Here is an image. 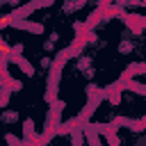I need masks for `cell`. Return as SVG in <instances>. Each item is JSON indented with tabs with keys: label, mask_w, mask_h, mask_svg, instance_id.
<instances>
[{
	"label": "cell",
	"mask_w": 146,
	"mask_h": 146,
	"mask_svg": "<svg viewBox=\"0 0 146 146\" xmlns=\"http://www.w3.org/2000/svg\"><path fill=\"white\" fill-rule=\"evenodd\" d=\"M9 62H14V64H16V66H18V68H21V71L25 73V75H30V78L34 75V66H32V64H30V62H27V59H25L23 55H14V52H11Z\"/></svg>",
	"instance_id": "3957f363"
},
{
	"label": "cell",
	"mask_w": 146,
	"mask_h": 146,
	"mask_svg": "<svg viewBox=\"0 0 146 146\" xmlns=\"http://www.w3.org/2000/svg\"><path fill=\"white\" fill-rule=\"evenodd\" d=\"M2 119H5V121H14V119H16V112H5Z\"/></svg>",
	"instance_id": "9c48e42d"
},
{
	"label": "cell",
	"mask_w": 146,
	"mask_h": 146,
	"mask_svg": "<svg viewBox=\"0 0 146 146\" xmlns=\"http://www.w3.org/2000/svg\"><path fill=\"white\" fill-rule=\"evenodd\" d=\"M7 25H11V27H16V30H27V32H32V34H43V25H41V23H36V21H27V18L11 21L9 14L0 21V27H7Z\"/></svg>",
	"instance_id": "6da1fadb"
},
{
	"label": "cell",
	"mask_w": 146,
	"mask_h": 146,
	"mask_svg": "<svg viewBox=\"0 0 146 146\" xmlns=\"http://www.w3.org/2000/svg\"><path fill=\"white\" fill-rule=\"evenodd\" d=\"M36 137V132H34V121L32 119H25L23 121V141H32Z\"/></svg>",
	"instance_id": "277c9868"
},
{
	"label": "cell",
	"mask_w": 146,
	"mask_h": 146,
	"mask_svg": "<svg viewBox=\"0 0 146 146\" xmlns=\"http://www.w3.org/2000/svg\"><path fill=\"white\" fill-rule=\"evenodd\" d=\"M43 50H52V41H50V39L43 43Z\"/></svg>",
	"instance_id": "7c38bea8"
},
{
	"label": "cell",
	"mask_w": 146,
	"mask_h": 146,
	"mask_svg": "<svg viewBox=\"0 0 146 146\" xmlns=\"http://www.w3.org/2000/svg\"><path fill=\"white\" fill-rule=\"evenodd\" d=\"M105 139H107V144H110V146H119V137H116V135H107Z\"/></svg>",
	"instance_id": "ba28073f"
},
{
	"label": "cell",
	"mask_w": 146,
	"mask_h": 146,
	"mask_svg": "<svg viewBox=\"0 0 146 146\" xmlns=\"http://www.w3.org/2000/svg\"><path fill=\"white\" fill-rule=\"evenodd\" d=\"M80 7H84L82 0H80V2H66V9H68V11H75V9H80Z\"/></svg>",
	"instance_id": "52a82bcc"
},
{
	"label": "cell",
	"mask_w": 146,
	"mask_h": 146,
	"mask_svg": "<svg viewBox=\"0 0 146 146\" xmlns=\"http://www.w3.org/2000/svg\"><path fill=\"white\" fill-rule=\"evenodd\" d=\"M144 73H146V64H144Z\"/></svg>",
	"instance_id": "4fadbf2b"
},
{
	"label": "cell",
	"mask_w": 146,
	"mask_h": 146,
	"mask_svg": "<svg viewBox=\"0 0 146 146\" xmlns=\"http://www.w3.org/2000/svg\"><path fill=\"white\" fill-rule=\"evenodd\" d=\"M9 94H11L9 89H2V96H0V105H2V107H7V103H9Z\"/></svg>",
	"instance_id": "8992f818"
},
{
	"label": "cell",
	"mask_w": 146,
	"mask_h": 146,
	"mask_svg": "<svg viewBox=\"0 0 146 146\" xmlns=\"http://www.w3.org/2000/svg\"><path fill=\"white\" fill-rule=\"evenodd\" d=\"M21 52H23V43H16L14 46V55H21Z\"/></svg>",
	"instance_id": "30bf717a"
},
{
	"label": "cell",
	"mask_w": 146,
	"mask_h": 146,
	"mask_svg": "<svg viewBox=\"0 0 146 146\" xmlns=\"http://www.w3.org/2000/svg\"><path fill=\"white\" fill-rule=\"evenodd\" d=\"M119 50H121V52H125V50H130V43H125V41H123V43L119 46Z\"/></svg>",
	"instance_id": "8fae6325"
},
{
	"label": "cell",
	"mask_w": 146,
	"mask_h": 146,
	"mask_svg": "<svg viewBox=\"0 0 146 146\" xmlns=\"http://www.w3.org/2000/svg\"><path fill=\"white\" fill-rule=\"evenodd\" d=\"M82 132H84V137H87L89 146H100V141H98V132H96V128H94L91 123H87Z\"/></svg>",
	"instance_id": "5b68a950"
},
{
	"label": "cell",
	"mask_w": 146,
	"mask_h": 146,
	"mask_svg": "<svg viewBox=\"0 0 146 146\" xmlns=\"http://www.w3.org/2000/svg\"><path fill=\"white\" fill-rule=\"evenodd\" d=\"M121 91H123L121 82H114V84H110V87L103 89V98L110 100L112 105H119V100H121Z\"/></svg>",
	"instance_id": "7a4b0ae2"
}]
</instances>
